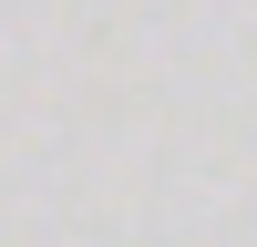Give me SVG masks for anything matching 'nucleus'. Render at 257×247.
Segmentation results:
<instances>
[]
</instances>
